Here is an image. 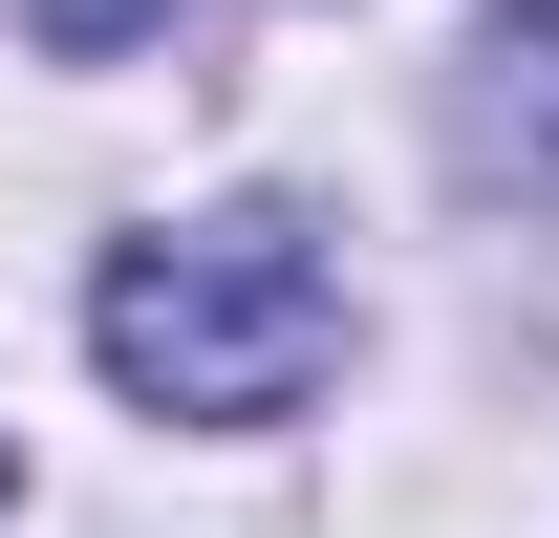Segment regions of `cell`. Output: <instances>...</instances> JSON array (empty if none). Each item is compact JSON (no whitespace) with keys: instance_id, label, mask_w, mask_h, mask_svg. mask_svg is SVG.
Here are the masks:
<instances>
[{"instance_id":"1","label":"cell","mask_w":559,"mask_h":538,"mask_svg":"<svg viewBox=\"0 0 559 538\" xmlns=\"http://www.w3.org/2000/svg\"><path fill=\"white\" fill-rule=\"evenodd\" d=\"M86 344H108V388H130V409L259 431V409L323 388L345 280H323V237H301V215H194V237H130V259L86 280Z\"/></svg>"},{"instance_id":"2","label":"cell","mask_w":559,"mask_h":538,"mask_svg":"<svg viewBox=\"0 0 559 538\" xmlns=\"http://www.w3.org/2000/svg\"><path fill=\"white\" fill-rule=\"evenodd\" d=\"M474 151L516 195H559V0H495L474 22Z\"/></svg>"},{"instance_id":"3","label":"cell","mask_w":559,"mask_h":538,"mask_svg":"<svg viewBox=\"0 0 559 538\" xmlns=\"http://www.w3.org/2000/svg\"><path fill=\"white\" fill-rule=\"evenodd\" d=\"M173 22H194V0H22L44 66H108V44H173Z\"/></svg>"}]
</instances>
